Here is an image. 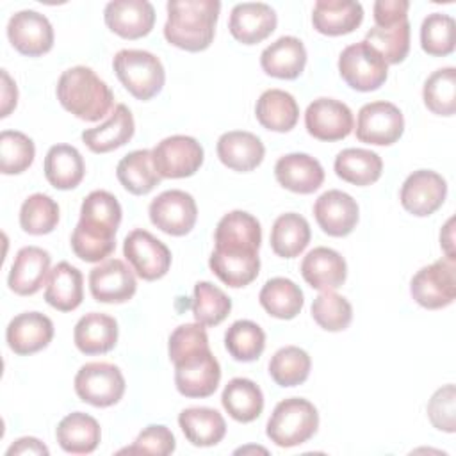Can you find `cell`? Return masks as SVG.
<instances>
[{"mask_svg":"<svg viewBox=\"0 0 456 456\" xmlns=\"http://www.w3.org/2000/svg\"><path fill=\"white\" fill-rule=\"evenodd\" d=\"M301 274L305 281L317 290H335L347 276L344 256L331 248H314L301 262Z\"/></svg>","mask_w":456,"mask_h":456,"instance_id":"obj_26","label":"cell"},{"mask_svg":"<svg viewBox=\"0 0 456 456\" xmlns=\"http://www.w3.org/2000/svg\"><path fill=\"white\" fill-rule=\"evenodd\" d=\"M365 41L376 48L387 64H399L410 52V21L404 20L392 27H372L365 34Z\"/></svg>","mask_w":456,"mask_h":456,"instance_id":"obj_48","label":"cell"},{"mask_svg":"<svg viewBox=\"0 0 456 456\" xmlns=\"http://www.w3.org/2000/svg\"><path fill=\"white\" fill-rule=\"evenodd\" d=\"M53 338V322L39 312H23L11 319L5 340L12 353L25 356L45 349Z\"/></svg>","mask_w":456,"mask_h":456,"instance_id":"obj_22","label":"cell"},{"mask_svg":"<svg viewBox=\"0 0 456 456\" xmlns=\"http://www.w3.org/2000/svg\"><path fill=\"white\" fill-rule=\"evenodd\" d=\"M335 173L347 183L370 185L379 180L383 160L376 151L365 148H346L335 157Z\"/></svg>","mask_w":456,"mask_h":456,"instance_id":"obj_36","label":"cell"},{"mask_svg":"<svg viewBox=\"0 0 456 456\" xmlns=\"http://www.w3.org/2000/svg\"><path fill=\"white\" fill-rule=\"evenodd\" d=\"M59 103L84 121H98L107 116L114 105L110 87L87 66L66 69L55 87Z\"/></svg>","mask_w":456,"mask_h":456,"instance_id":"obj_3","label":"cell"},{"mask_svg":"<svg viewBox=\"0 0 456 456\" xmlns=\"http://www.w3.org/2000/svg\"><path fill=\"white\" fill-rule=\"evenodd\" d=\"M223 408L237 422H253L264 410L260 387L248 378H233L226 383L221 395Z\"/></svg>","mask_w":456,"mask_h":456,"instance_id":"obj_39","label":"cell"},{"mask_svg":"<svg viewBox=\"0 0 456 456\" xmlns=\"http://www.w3.org/2000/svg\"><path fill=\"white\" fill-rule=\"evenodd\" d=\"M338 73L351 89L367 93L381 87L388 77V64L365 39L349 45L338 57Z\"/></svg>","mask_w":456,"mask_h":456,"instance_id":"obj_6","label":"cell"},{"mask_svg":"<svg viewBox=\"0 0 456 456\" xmlns=\"http://www.w3.org/2000/svg\"><path fill=\"white\" fill-rule=\"evenodd\" d=\"M403 132V112L390 102H370L358 110L354 134L360 142L374 146H390L401 139Z\"/></svg>","mask_w":456,"mask_h":456,"instance_id":"obj_9","label":"cell"},{"mask_svg":"<svg viewBox=\"0 0 456 456\" xmlns=\"http://www.w3.org/2000/svg\"><path fill=\"white\" fill-rule=\"evenodd\" d=\"M306 64V48L301 39L294 36H281L260 55L262 69L274 78L294 80L297 78Z\"/></svg>","mask_w":456,"mask_h":456,"instance_id":"obj_27","label":"cell"},{"mask_svg":"<svg viewBox=\"0 0 456 456\" xmlns=\"http://www.w3.org/2000/svg\"><path fill=\"white\" fill-rule=\"evenodd\" d=\"M12 454H43V456H46L48 447L34 436H23V438H18L7 449V456H12Z\"/></svg>","mask_w":456,"mask_h":456,"instance_id":"obj_56","label":"cell"},{"mask_svg":"<svg viewBox=\"0 0 456 456\" xmlns=\"http://www.w3.org/2000/svg\"><path fill=\"white\" fill-rule=\"evenodd\" d=\"M363 7L351 0H319L314 4L312 25L324 36H344L360 27Z\"/></svg>","mask_w":456,"mask_h":456,"instance_id":"obj_29","label":"cell"},{"mask_svg":"<svg viewBox=\"0 0 456 456\" xmlns=\"http://www.w3.org/2000/svg\"><path fill=\"white\" fill-rule=\"evenodd\" d=\"M121 205L107 191L89 192L80 207V219L71 233V249L84 262H102L116 249Z\"/></svg>","mask_w":456,"mask_h":456,"instance_id":"obj_1","label":"cell"},{"mask_svg":"<svg viewBox=\"0 0 456 456\" xmlns=\"http://www.w3.org/2000/svg\"><path fill=\"white\" fill-rule=\"evenodd\" d=\"M164 37L185 52L207 50L216 36L221 11L217 0H169Z\"/></svg>","mask_w":456,"mask_h":456,"instance_id":"obj_2","label":"cell"},{"mask_svg":"<svg viewBox=\"0 0 456 456\" xmlns=\"http://www.w3.org/2000/svg\"><path fill=\"white\" fill-rule=\"evenodd\" d=\"M208 265L224 285L240 289L249 285L258 276L260 258L258 251L255 249L214 246Z\"/></svg>","mask_w":456,"mask_h":456,"instance_id":"obj_17","label":"cell"},{"mask_svg":"<svg viewBox=\"0 0 456 456\" xmlns=\"http://www.w3.org/2000/svg\"><path fill=\"white\" fill-rule=\"evenodd\" d=\"M246 452H267L264 447H255V445H248V447H240L235 451V454H246Z\"/></svg>","mask_w":456,"mask_h":456,"instance_id":"obj_58","label":"cell"},{"mask_svg":"<svg viewBox=\"0 0 456 456\" xmlns=\"http://www.w3.org/2000/svg\"><path fill=\"white\" fill-rule=\"evenodd\" d=\"M105 25L123 39H139L151 32L155 9L146 0H114L105 5Z\"/></svg>","mask_w":456,"mask_h":456,"instance_id":"obj_19","label":"cell"},{"mask_svg":"<svg viewBox=\"0 0 456 456\" xmlns=\"http://www.w3.org/2000/svg\"><path fill=\"white\" fill-rule=\"evenodd\" d=\"M420 46L428 55L445 57L456 46V23L452 16L431 12L420 25Z\"/></svg>","mask_w":456,"mask_h":456,"instance_id":"obj_46","label":"cell"},{"mask_svg":"<svg viewBox=\"0 0 456 456\" xmlns=\"http://www.w3.org/2000/svg\"><path fill=\"white\" fill-rule=\"evenodd\" d=\"M452 224H454V219L451 217L447 223H445V226L442 228V232H440V246L444 248V251H445V256L447 258H454V244H452Z\"/></svg>","mask_w":456,"mask_h":456,"instance_id":"obj_57","label":"cell"},{"mask_svg":"<svg viewBox=\"0 0 456 456\" xmlns=\"http://www.w3.org/2000/svg\"><path fill=\"white\" fill-rule=\"evenodd\" d=\"M18 103V89L14 80L9 77V73L5 69H2V118H7L11 114V110L16 107Z\"/></svg>","mask_w":456,"mask_h":456,"instance_id":"obj_55","label":"cell"},{"mask_svg":"<svg viewBox=\"0 0 456 456\" xmlns=\"http://www.w3.org/2000/svg\"><path fill=\"white\" fill-rule=\"evenodd\" d=\"M134 132L135 123L130 109L118 103L105 123L82 132V141L93 153H107L125 146L134 137Z\"/></svg>","mask_w":456,"mask_h":456,"instance_id":"obj_28","label":"cell"},{"mask_svg":"<svg viewBox=\"0 0 456 456\" xmlns=\"http://www.w3.org/2000/svg\"><path fill=\"white\" fill-rule=\"evenodd\" d=\"M112 68L125 89L142 102L157 96L166 82V71L160 59L146 50H119L114 55Z\"/></svg>","mask_w":456,"mask_h":456,"instance_id":"obj_5","label":"cell"},{"mask_svg":"<svg viewBox=\"0 0 456 456\" xmlns=\"http://www.w3.org/2000/svg\"><path fill=\"white\" fill-rule=\"evenodd\" d=\"M36 157L34 141L18 130L0 134V171L4 175H20L28 169Z\"/></svg>","mask_w":456,"mask_h":456,"instance_id":"obj_49","label":"cell"},{"mask_svg":"<svg viewBox=\"0 0 456 456\" xmlns=\"http://www.w3.org/2000/svg\"><path fill=\"white\" fill-rule=\"evenodd\" d=\"M429 422L445 433H454L456 429V388L452 383L438 388L428 403Z\"/></svg>","mask_w":456,"mask_h":456,"instance_id":"obj_52","label":"cell"},{"mask_svg":"<svg viewBox=\"0 0 456 456\" xmlns=\"http://www.w3.org/2000/svg\"><path fill=\"white\" fill-rule=\"evenodd\" d=\"M317 428V408L303 397H289L274 406L265 433L278 447H296L308 442Z\"/></svg>","mask_w":456,"mask_h":456,"instance_id":"obj_4","label":"cell"},{"mask_svg":"<svg viewBox=\"0 0 456 456\" xmlns=\"http://www.w3.org/2000/svg\"><path fill=\"white\" fill-rule=\"evenodd\" d=\"M408 0H378L374 2V21L376 27H392L408 20Z\"/></svg>","mask_w":456,"mask_h":456,"instance_id":"obj_54","label":"cell"},{"mask_svg":"<svg viewBox=\"0 0 456 456\" xmlns=\"http://www.w3.org/2000/svg\"><path fill=\"white\" fill-rule=\"evenodd\" d=\"M175 447H176V442H175V435L171 433V429L162 424H151L137 435L135 442L130 447L121 449L119 452L166 456V454H171L175 451Z\"/></svg>","mask_w":456,"mask_h":456,"instance_id":"obj_53","label":"cell"},{"mask_svg":"<svg viewBox=\"0 0 456 456\" xmlns=\"http://www.w3.org/2000/svg\"><path fill=\"white\" fill-rule=\"evenodd\" d=\"M306 132L319 141H340L347 137L354 128L351 109L333 98L314 100L305 112Z\"/></svg>","mask_w":456,"mask_h":456,"instance_id":"obj_14","label":"cell"},{"mask_svg":"<svg viewBox=\"0 0 456 456\" xmlns=\"http://www.w3.org/2000/svg\"><path fill=\"white\" fill-rule=\"evenodd\" d=\"M150 221L164 233L173 237L187 235L198 219L194 198L180 189L160 192L148 208Z\"/></svg>","mask_w":456,"mask_h":456,"instance_id":"obj_12","label":"cell"},{"mask_svg":"<svg viewBox=\"0 0 456 456\" xmlns=\"http://www.w3.org/2000/svg\"><path fill=\"white\" fill-rule=\"evenodd\" d=\"M310 237L308 221L296 212H287L278 216L271 228V248L281 258H294L306 249Z\"/></svg>","mask_w":456,"mask_h":456,"instance_id":"obj_40","label":"cell"},{"mask_svg":"<svg viewBox=\"0 0 456 456\" xmlns=\"http://www.w3.org/2000/svg\"><path fill=\"white\" fill-rule=\"evenodd\" d=\"M411 297L428 310L449 306L456 297V258H440L419 269L410 281Z\"/></svg>","mask_w":456,"mask_h":456,"instance_id":"obj_7","label":"cell"},{"mask_svg":"<svg viewBox=\"0 0 456 456\" xmlns=\"http://www.w3.org/2000/svg\"><path fill=\"white\" fill-rule=\"evenodd\" d=\"M278 183L297 194H312L324 182L321 162L306 153H289L278 159L274 166Z\"/></svg>","mask_w":456,"mask_h":456,"instance_id":"obj_24","label":"cell"},{"mask_svg":"<svg viewBox=\"0 0 456 456\" xmlns=\"http://www.w3.org/2000/svg\"><path fill=\"white\" fill-rule=\"evenodd\" d=\"M447 196V182L431 169L413 171L401 185L399 200L406 212L426 217L436 212Z\"/></svg>","mask_w":456,"mask_h":456,"instance_id":"obj_13","label":"cell"},{"mask_svg":"<svg viewBox=\"0 0 456 456\" xmlns=\"http://www.w3.org/2000/svg\"><path fill=\"white\" fill-rule=\"evenodd\" d=\"M73 340L77 349L84 354L109 353L118 342V322L107 314H86L75 324Z\"/></svg>","mask_w":456,"mask_h":456,"instance_id":"obj_30","label":"cell"},{"mask_svg":"<svg viewBox=\"0 0 456 456\" xmlns=\"http://www.w3.org/2000/svg\"><path fill=\"white\" fill-rule=\"evenodd\" d=\"M221 367L212 351L196 354L175 365L176 390L185 397H208L217 390Z\"/></svg>","mask_w":456,"mask_h":456,"instance_id":"obj_18","label":"cell"},{"mask_svg":"<svg viewBox=\"0 0 456 456\" xmlns=\"http://www.w3.org/2000/svg\"><path fill=\"white\" fill-rule=\"evenodd\" d=\"M424 105L436 116H452L456 112V69L452 66L433 71L422 89Z\"/></svg>","mask_w":456,"mask_h":456,"instance_id":"obj_44","label":"cell"},{"mask_svg":"<svg viewBox=\"0 0 456 456\" xmlns=\"http://www.w3.org/2000/svg\"><path fill=\"white\" fill-rule=\"evenodd\" d=\"M11 45L23 55L39 57L53 46V28L48 18L37 11H18L7 23Z\"/></svg>","mask_w":456,"mask_h":456,"instance_id":"obj_15","label":"cell"},{"mask_svg":"<svg viewBox=\"0 0 456 456\" xmlns=\"http://www.w3.org/2000/svg\"><path fill=\"white\" fill-rule=\"evenodd\" d=\"M86 175L80 151L71 144H53L45 157V176L59 191L75 189Z\"/></svg>","mask_w":456,"mask_h":456,"instance_id":"obj_34","label":"cell"},{"mask_svg":"<svg viewBox=\"0 0 456 456\" xmlns=\"http://www.w3.org/2000/svg\"><path fill=\"white\" fill-rule=\"evenodd\" d=\"M151 159L162 178H185L201 167L203 146L191 135H171L157 142Z\"/></svg>","mask_w":456,"mask_h":456,"instance_id":"obj_11","label":"cell"},{"mask_svg":"<svg viewBox=\"0 0 456 456\" xmlns=\"http://www.w3.org/2000/svg\"><path fill=\"white\" fill-rule=\"evenodd\" d=\"M75 392L80 401L96 408L116 404L125 394V378L119 367L107 362H89L75 376Z\"/></svg>","mask_w":456,"mask_h":456,"instance_id":"obj_8","label":"cell"},{"mask_svg":"<svg viewBox=\"0 0 456 456\" xmlns=\"http://www.w3.org/2000/svg\"><path fill=\"white\" fill-rule=\"evenodd\" d=\"M52 256L46 249L37 246L21 248L9 271V289L18 296L36 294L50 276Z\"/></svg>","mask_w":456,"mask_h":456,"instance_id":"obj_23","label":"cell"},{"mask_svg":"<svg viewBox=\"0 0 456 456\" xmlns=\"http://www.w3.org/2000/svg\"><path fill=\"white\" fill-rule=\"evenodd\" d=\"M262 308L276 319H294L303 305V290L289 278H271L258 294Z\"/></svg>","mask_w":456,"mask_h":456,"instance_id":"obj_41","label":"cell"},{"mask_svg":"<svg viewBox=\"0 0 456 456\" xmlns=\"http://www.w3.org/2000/svg\"><path fill=\"white\" fill-rule=\"evenodd\" d=\"M208 337L205 326L198 322L182 324L171 335L167 342V353L173 365L185 362L196 354L208 351Z\"/></svg>","mask_w":456,"mask_h":456,"instance_id":"obj_51","label":"cell"},{"mask_svg":"<svg viewBox=\"0 0 456 456\" xmlns=\"http://www.w3.org/2000/svg\"><path fill=\"white\" fill-rule=\"evenodd\" d=\"M312 360L308 353L297 346L278 349L269 360V374L280 387H297L306 381Z\"/></svg>","mask_w":456,"mask_h":456,"instance_id":"obj_42","label":"cell"},{"mask_svg":"<svg viewBox=\"0 0 456 456\" xmlns=\"http://www.w3.org/2000/svg\"><path fill=\"white\" fill-rule=\"evenodd\" d=\"M45 299L52 308L59 312H71L78 308L84 299L82 273L68 262H59L50 271L45 289Z\"/></svg>","mask_w":456,"mask_h":456,"instance_id":"obj_31","label":"cell"},{"mask_svg":"<svg viewBox=\"0 0 456 456\" xmlns=\"http://www.w3.org/2000/svg\"><path fill=\"white\" fill-rule=\"evenodd\" d=\"M216 246H233L249 248L258 251L262 242V228L255 216L244 210H232L224 214L214 233Z\"/></svg>","mask_w":456,"mask_h":456,"instance_id":"obj_38","label":"cell"},{"mask_svg":"<svg viewBox=\"0 0 456 456\" xmlns=\"http://www.w3.org/2000/svg\"><path fill=\"white\" fill-rule=\"evenodd\" d=\"M55 436L62 451L69 454H89L98 447L102 431L94 417L73 411L59 422Z\"/></svg>","mask_w":456,"mask_h":456,"instance_id":"obj_33","label":"cell"},{"mask_svg":"<svg viewBox=\"0 0 456 456\" xmlns=\"http://www.w3.org/2000/svg\"><path fill=\"white\" fill-rule=\"evenodd\" d=\"M278 25L274 9L264 2L237 4L228 20V28L233 39L242 45H256L267 39Z\"/></svg>","mask_w":456,"mask_h":456,"instance_id":"obj_20","label":"cell"},{"mask_svg":"<svg viewBox=\"0 0 456 456\" xmlns=\"http://www.w3.org/2000/svg\"><path fill=\"white\" fill-rule=\"evenodd\" d=\"M230 310L232 299L219 287L210 281H198L194 285L192 315L198 324L217 326L228 317Z\"/></svg>","mask_w":456,"mask_h":456,"instance_id":"obj_45","label":"cell"},{"mask_svg":"<svg viewBox=\"0 0 456 456\" xmlns=\"http://www.w3.org/2000/svg\"><path fill=\"white\" fill-rule=\"evenodd\" d=\"M312 317L326 331H342L353 321V306L335 290H322L312 303Z\"/></svg>","mask_w":456,"mask_h":456,"instance_id":"obj_50","label":"cell"},{"mask_svg":"<svg viewBox=\"0 0 456 456\" xmlns=\"http://www.w3.org/2000/svg\"><path fill=\"white\" fill-rule=\"evenodd\" d=\"M59 223V205L48 196L36 192L28 196L20 208V226L30 235H46Z\"/></svg>","mask_w":456,"mask_h":456,"instance_id":"obj_47","label":"cell"},{"mask_svg":"<svg viewBox=\"0 0 456 456\" xmlns=\"http://www.w3.org/2000/svg\"><path fill=\"white\" fill-rule=\"evenodd\" d=\"M119 183L135 196L151 192L162 180L151 159V150H135L125 155L116 167Z\"/></svg>","mask_w":456,"mask_h":456,"instance_id":"obj_37","label":"cell"},{"mask_svg":"<svg viewBox=\"0 0 456 456\" xmlns=\"http://www.w3.org/2000/svg\"><path fill=\"white\" fill-rule=\"evenodd\" d=\"M178 424L185 438L196 447H210L219 444L226 435V422L223 415L207 406L185 408L178 415Z\"/></svg>","mask_w":456,"mask_h":456,"instance_id":"obj_32","label":"cell"},{"mask_svg":"<svg viewBox=\"0 0 456 456\" xmlns=\"http://www.w3.org/2000/svg\"><path fill=\"white\" fill-rule=\"evenodd\" d=\"M224 347L233 360L253 362L265 349V333L253 321H235L224 333Z\"/></svg>","mask_w":456,"mask_h":456,"instance_id":"obj_43","label":"cell"},{"mask_svg":"<svg viewBox=\"0 0 456 456\" xmlns=\"http://www.w3.org/2000/svg\"><path fill=\"white\" fill-rule=\"evenodd\" d=\"M89 290L100 303H126L137 290L135 274L119 258L103 260L89 273Z\"/></svg>","mask_w":456,"mask_h":456,"instance_id":"obj_16","label":"cell"},{"mask_svg":"<svg viewBox=\"0 0 456 456\" xmlns=\"http://www.w3.org/2000/svg\"><path fill=\"white\" fill-rule=\"evenodd\" d=\"M217 157L219 160L233 171L248 173L258 167L264 160L265 148L264 142L251 132L232 130L224 132L217 139Z\"/></svg>","mask_w":456,"mask_h":456,"instance_id":"obj_25","label":"cell"},{"mask_svg":"<svg viewBox=\"0 0 456 456\" xmlns=\"http://www.w3.org/2000/svg\"><path fill=\"white\" fill-rule=\"evenodd\" d=\"M123 255L135 274L146 281L160 280L171 267L169 248L142 228L132 230L125 237Z\"/></svg>","mask_w":456,"mask_h":456,"instance_id":"obj_10","label":"cell"},{"mask_svg":"<svg viewBox=\"0 0 456 456\" xmlns=\"http://www.w3.org/2000/svg\"><path fill=\"white\" fill-rule=\"evenodd\" d=\"M255 116L267 130L289 132L299 119V107L290 93L281 89H267L256 100Z\"/></svg>","mask_w":456,"mask_h":456,"instance_id":"obj_35","label":"cell"},{"mask_svg":"<svg viewBox=\"0 0 456 456\" xmlns=\"http://www.w3.org/2000/svg\"><path fill=\"white\" fill-rule=\"evenodd\" d=\"M314 216L324 233L346 237L358 223V203L347 192L331 189L315 200Z\"/></svg>","mask_w":456,"mask_h":456,"instance_id":"obj_21","label":"cell"}]
</instances>
